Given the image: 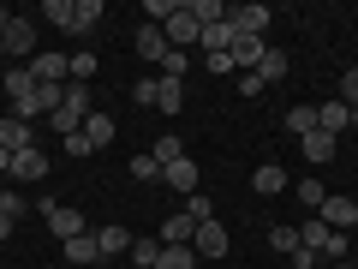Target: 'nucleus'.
<instances>
[{
    "instance_id": "f257e3e1",
    "label": "nucleus",
    "mask_w": 358,
    "mask_h": 269,
    "mask_svg": "<svg viewBox=\"0 0 358 269\" xmlns=\"http://www.w3.org/2000/svg\"><path fill=\"white\" fill-rule=\"evenodd\" d=\"M48 156L36 150V144H24V150L13 156V174H6V186H18V192H24V186H42V179H48Z\"/></svg>"
},
{
    "instance_id": "f03ea898",
    "label": "nucleus",
    "mask_w": 358,
    "mask_h": 269,
    "mask_svg": "<svg viewBox=\"0 0 358 269\" xmlns=\"http://www.w3.org/2000/svg\"><path fill=\"white\" fill-rule=\"evenodd\" d=\"M162 36H167V48H179V54H192V48H197V18L185 13V0H173V13H167Z\"/></svg>"
},
{
    "instance_id": "7ed1b4c3",
    "label": "nucleus",
    "mask_w": 358,
    "mask_h": 269,
    "mask_svg": "<svg viewBox=\"0 0 358 269\" xmlns=\"http://www.w3.org/2000/svg\"><path fill=\"white\" fill-rule=\"evenodd\" d=\"M42 216H48V228H54V240H78V233H90L84 228V209H72V204H42Z\"/></svg>"
},
{
    "instance_id": "20e7f679",
    "label": "nucleus",
    "mask_w": 358,
    "mask_h": 269,
    "mask_svg": "<svg viewBox=\"0 0 358 269\" xmlns=\"http://www.w3.org/2000/svg\"><path fill=\"white\" fill-rule=\"evenodd\" d=\"M317 209H322L317 221H322V228H334V233H352L358 228V198H322Z\"/></svg>"
},
{
    "instance_id": "39448f33",
    "label": "nucleus",
    "mask_w": 358,
    "mask_h": 269,
    "mask_svg": "<svg viewBox=\"0 0 358 269\" xmlns=\"http://www.w3.org/2000/svg\"><path fill=\"white\" fill-rule=\"evenodd\" d=\"M30 78H36V84H66V78H72V60H66V54H54V48H36Z\"/></svg>"
},
{
    "instance_id": "423d86ee",
    "label": "nucleus",
    "mask_w": 358,
    "mask_h": 269,
    "mask_svg": "<svg viewBox=\"0 0 358 269\" xmlns=\"http://www.w3.org/2000/svg\"><path fill=\"white\" fill-rule=\"evenodd\" d=\"M162 179H167V186H173L179 198L203 192V174H197V162H192V156H179V162H167V167H162Z\"/></svg>"
},
{
    "instance_id": "0eeeda50",
    "label": "nucleus",
    "mask_w": 358,
    "mask_h": 269,
    "mask_svg": "<svg viewBox=\"0 0 358 269\" xmlns=\"http://www.w3.org/2000/svg\"><path fill=\"white\" fill-rule=\"evenodd\" d=\"M0 48H6V60H36V30H30V18H13L6 25V36H0Z\"/></svg>"
},
{
    "instance_id": "6e6552de",
    "label": "nucleus",
    "mask_w": 358,
    "mask_h": 269,
    "mask_svg": "<svg viewBox=\"0 0 358 269\" xmlns=\"http://www.w3.org/2000/svg\"><path fill=\"white\" fill-rule=\"evenodd\" d=\"M268 48H275V42H268V36H233V72H257V60H263V54Z\"/></svg>"
},
{
    "instance_id": "1a4fd4ad",
    "label": "nucleus",
    "mask_w": 358,
    "mask_h": 269,
    "mask_svg": "<svg viewBox=\"0 0 358 269\" xmlns=\"http://www.w3.org/2000/svg\"><path fill=\"white\" fill-rule=\"evenodd\" d=\"M227 18H233V30H239V36H268V18H275V13L251 0V6H233Z\"/></svg>"
},
{
    "instance_id": "9d476101",
    "label": "nucleus",
    "mask_w": 358,
    "mask_h": 269,
    "mask_svg": "<svg viewBox=\"0 0 358 269\" xmlns=\"http://www.w3.org/2000/svg\"><path fill=\"white\" fill-rule=\"evenodd\" d=\"M192 251H197V263H203V257H227V228H221V221H203V228L192 233Z\"/></svg>"
},
{
    "instance_id": "9b49d317",
    "label": "nucleus",
    "mask_w": 358,
    "mask_h": 269,
    "mask_svg": "<svg viewBox=\"0 0 358 269\" xmlns=\"http://www.w3.org/2000/svg\"><path fill=\"white\" fill-rule=\"evenodd\" d=\"M131 48H138V60L162 66V60H167V36H162V25H138V36H131Z\"/></svg>"
},
{
    "instance_id": "f8f14e48",
    "label": "nucleus",
    "mask_w": 358,
    "mask_h": 269,
    "mask_svg": "<svg viewBox=\"0 0 358 269\" xmlns=\"http://www.w3.org/2000/svg\"><path fill=\"white\" fill-rule=\"evenodd\" d=\"M60 257H66L72 269H90V263H102V245H96V233H78V240L60 245Z\"/></svg>"
},
{
    "instance_id": "ddd939ff",
    "label": "nucleus",
    "mask_w": 358,
    "mask_h": 269,
    "mask_svg": "<svg viewBox=\"0 0 358 269\" xmlns=\"http://www.w3.org/2000/svg\"><path fill=\"white\" fill-rule=\"evenodd\" d=\"M251 192H257V198H281V192H287V167H281V162H263V167L251 174Z\"/></svg>"
},
{
    "instance_id": "4468645a",
    "label": "nucleus",
    "mask_w": 358,
    "mask_h": 269,
    "mask_svg": "<svg viewBox=\"0 0 358 269\" xmlns=\"http://www.w3.org/2000/svg\"><path fill=\"white\" fill-rule=\"evenodd\" d=\"M233 36H239V30H233V18H221V25H203V30H197V48H203V54H227Z\"/></svg>"
},
{
    "instance_id": "2eb2a0df",
    "label": "nucleus",
    "mask_w": 358,
    "mask_h": 269,
    "mask_svg": "<svg viewBox=\"0 0 358 269\" xmlns=\"http://www.w3.org/2000/svg\"><path fill=\"white\" fill-rule=\"evenodd\" d=\"M346 126H352V108H346L341 96H334V102H322V108H317V132H329V138H341Z\"/></svg>"
},
{
    "instance_id": "dca6fc26",
    "label": "nucleus",
    "mask_w": 358,
    "mask_h": 269,
    "mask_svg": "<svg viewBox=\"0 0 358 269\" xmlns=\"http://www.w3.org/2000/svg\"><path fill=\"white\" fill-rule=\"evenodd\" d=\"M0 90H6L13 102H30V96H36V78H30V66H6V72H0Z\"/></svg>"
},
{
    "instance_id": "f3484780",
    "label": "nucleus",
    "mask_w": 358,
    "mask_h": 269,
    "mask_svg": "<svg viewBox=\"0 0 358 269\" xmlns=\"http://www.w3.org/2000/svg\"><path fill=\"white\" fill-rule=\"evenodd\" d=\"M24 144H36V126H24V120H13V114H0V150H24Z\"/></svg>"
},
{
    "instance_id": "a211bd4d",
    "label": "nucleus",
    "mask_w": 358,
    "mask_h": 269,
    "mask_svg": "<svg viewBox=\"0 0 358 269\" xmlns=\"http://www.w3.org/2000/svg\"><path fill=\"white\" fill-rule=\"evenodd\" d=\"M102 13H108L102 0H72V36H90V30L102 25Z\"/></svg>"
},
{
    "instance_id": "6ab92c4d",
    "label": "nucleus",
    "mask_w": 358,
    "mask_h": 269,
    "mask_svg": "<svg viewBox=\"0 0 358 269\" xmlns=\"http://www.w3.org/2000/svg\"><path fill=\"white\" fill-rule=\"evenodd\" d=\"M84 138H90V150H108V144L120 138L114 114H90V120H84Z\"/></svg>"
},
{
    "instance_id": "aec40b11",
    "label": "nucleus",
    "mask_w": 358,
    "mask_h": 269,
    "mask_svg": "<svg viewBox=\"0 0 358 269\" xmlns=\"http://www.w3.org/2000/svg\"><path fill=\"white\" fill-rule=\"evenodd\" d=\"M192 233H197V221L185 216V209H173V216L162 221V245H192Z\"/></svg>"
},
{
    "instance_id": "412c9836",
    "label": "nucleus",
    "mask_w": 358,
    "mask_h": 269,
    "mask_svg": "<svg viewBox=\"0 0 358 269\" xmlns=\"http://www.w3.org/2000/svg\"><path fill=\"white\" fill-rule=\"evenodd\" d=\"M287 72H293V60H287V48H268L263 60H257V78H263V84H281Z\"/></svg>"
},
{
    "instance_id": "4be33fe9",
    "label": "nucleus",
    "mask_w": 358,
    "mask_h": 269,
    "mask_svg": "<svg viewBox=\"0 0 358 269\" xmlns=\"http://www.w3.org/2000/svg\"><path fill=\"white\" fill-rule=\"evenodd\" d=\"M287 132H293V138H310V132H317V108L310 102H299V108H287V120H281Z\"/></svg>"
},
{
    "instance_id": "5701e85b",
    "label": "nucleus",
    "mask_w": 358,
    "mask_h": 269,
    "mask_svg": "<svg viewBox=\"0 0 358 269\" xmlns=\"http://www.w3.org/2000/svg\"><path fill=\"white\" fill-rule=\"evenodd\" d=\"M334 144H341V138H329V132H310V138H299V150H305V162H334Z\"/></svg>"
},
{
    "instance_id": "b1692460",
    "label": "nucleus",
    "mask_w": 358,
    "mask_h": 269,
    "mask_svg": "<svg viewBox=\"0 0 358 269\" xmlns=\"http://www.w3.org/2000/svg\"><path fill=\"white\" fill-rule=\"evenodd\" d=\"M96 245H102V257H126L131 251V233L126 228H96Z\"/></svg>"
},
{
    "instance_id": "393cba45",
    "label": "nucleus",
    "mask_w": 358,
    "mask_h": 269,
    "mask_svg": "<svg viewBox=\"0 0 358 269\" xmlns=\"http://www.w3.org/2000/svg\"><path fill=\"white\" fill-rule=\"evenodd\" d=\"M66 114H72L78 126H84V120L96 114V108H90V84H66Z\"/></svg>"
},
{
    "instance_id": "a878e982",
    "label": "nucleus",
    "mask_w": 358,
    "mask_h": 269,
    "mask_svg": "<svg viewBox=\"0 0 358 269\" xmlns=\"http://www.w3.org/2000/svg\"><path fill=\"white\" fill-rule=\"evenodd\" d=\"M155 269H197V251H192V245H162Z\"/></svg>"
},
{
    "instance_id": "bb28decb",
    "label": "nucleus",
    "mask_w": 358,
    "mask_h": 269,
    "mask_svg": "<svg viewBox=\"0 0 358 269\" xmlns=\"http://www.w3.org/2000/svg\"><path fill=\"white\" fill-rule=\"evenodd\" d=\"M185 13L197 18V30H203V25H221V18H227V6H221V0H185Z\"/></svg>"
},
{
    "instance_id": "cd10ccee",
    "label": "nucleus",
    "mask_w": 358,
    "mask_h": 269,
    "mask_svg": "<svg viewBox=\"0 0 358 269\" xmlns=\"http://www.w3.org/2000/svg\"><path fill=\"white\" fill-rule=\"evenodd\" d=\"M155 108H162V114H179V108H185V84L162 78V96H155Z\"/></svg>"
},
{
    "instance_id": "c85d7f7f",
    "label": "nucleus",
    "mask_w": 358,
    "mask_h": 269,
    "mask_svg": "<svg viewBox=\"0 0 358 269\" xmlns=\"http://www.w3.org/2000/svg\"><path fill=\"white\" fill-rule=\"evenodd\" d=\"M66 60H72V84H90V78H96V66H102V60H96V54H90V48L66 54Z\"/></svg>"
},
{
    "instance_id": "c756f323",
    "label": "nucleus",
    "mask_w": 358,
    "mask_h": 269,
    "mask_svg": "<svg viewBox=\"0 0 358 269\" xmlns=\"http://www.w3.org/2000/svg\"><path fill=\"white\" fill-rule=\"evenodd\" d=\"M150 156H155V162H162V167H167V162H179V156H185V144H179V138H173V132H162V138H155V144H150Z\"/></svg>"
},
{
    "instance_id": "7c9ffc66",
    "label": "nucleus",
    "mask_w": 358,
    "mask_h": 269,
    "mask_svg": "<svg viewBox=\"0 0 358 269\" xmlns=\"http://www.w3.org/2000/svg\"><path fill=\"white\" fill-rule=\"evenodd\" d=\"M162 257V240H131V269H155Z\"/></svg>"
},
{
    "instance_id": "2f4dec72",
    "label": "nucleus",
    "mask_w": 358,
    "mask_h": 269,
    "mask_svg": "<svg viewBox=\"0 0 358 269\" xmlns=\"http://www.w3.org/2000/svg\"><path fill=\"white\" fill-rule=\"evenodd\" d=\"M185 216H192L197 228H203V221H215V204H209V192H192V198H185Z\"/></svg>"
},
{
    "instance_id": "473e14b6",
    "label": "nucleus",
    "mask_w": 358,
    "mask_h": 269,
    "mask_svg": "<svg viewBox=\"0 0 358 269\" xmlns=\"http://www.w3.org/2000/svg\"><path fill=\"white\" fill-rule=\"evenodd\" d=\"M42 18L60 25V30H72V0H42Z\"/></svg>"
},
{
    "instance_id": "72a5a7b5",
    "label": "nucleus",
    "mask_w": 358,
    "mask_h": 269,
    "mask_svg": "<svg viewBox=\"0 0 358 269\" xmlns=\"http://www.w3.org/2000/svg\"><path fill=\"white\" fill-rule=\"evenodd\" d=\"M346 251H352V233H334V228L322 233V257H334V263H341Z\"/></svg>"
},
{
    "instance_id": "f704fd0d",
    "label": "nucleus",
    "mask_w": 358,
    "mask_h": 269,
    "mask_svg": "<svg viewBox=\"0 0 358 269\" xmlns=\"http://www.w3.org/2000/svg\"><path fill=\"white\" fill-rule=\"evenodd\" d=\"M131 179H138V186L162 179V162H155V156H131Z\"/></svg>"
},
{
    "instance_id": "c9c22d12",
    "label": "nucleus",
    "mask_w": 358,
    "mask_h": 269,
    "mask_svg": "<svg viewBox=\"0 0 358 269\" xmlns=\"http://www.w3.org/2000/svg\"><path fill=\"white\" fill-rule=\"evenodd\" d=\"M185 66H192V54L167 48V60H162V78H173V84H185Z\"/></svg>"
},
{
    "instance_id": "e433bc0d",
    "label": "nucleus",
    "mask_w": 358,
    "mask_h": 269,
    "mask_svg": "<svg viewBox=\"0 0 358 269\" xmlns=\"http://www.w3.org/2000/svg\"><path fill=\"white\" fill-rule=\"evenodd\" d=\"M131 96H138L143 108H155V96H162V72H155V78H138V84H131Z\"/></svg>"
},
{
    "instance_id": "4c0bfd02",
    "label": "nucleus",
    "mask_w": 358,
    "mask_h": 269,
    "mask_svg": "<svg viewBox=\"0 0 358 269\" xmlns=\"http://www.w3.org/2000/svg\"><path fill=\"white\" fill-rule=\"evenodd\" d=\"M293 192H299V204H310V209H317L322 198H329V192H322V179H299Z\"/></svg>"
},
{
    "instance_id": "58836bf2",
    "label": "nucleus",
    "mask_w": 358,
    "mask_h": 269,
    "mask_svg": "<svg viewBox=\"0 0 358 269\" xmlns=\"http://www.w3.org/2000/svg\"><path fill=\"white\" fill-rule=\"evenodd\" d=\"M268 245H275V251H287V257H293V251H299V228H275V233H268Z\"/></svg>"
},
{
    "instance_id": "ea45409f",
    "label": "nucleus",
    "mask_w": 358,
    "mask_h": 269,
    "mask_svg": "<svg viewBox=\"0 0 358 269\" xmlns=\"http://www.w3.org/2000/svg\"><path fill=\"white\" fill-rule=\"evenodd\" d=\"M66 144V156H78V162H90V156H96V150H90V138H84V132H72V138H60Z\"/></svg>"
},
{
    "instance_id": "a19ab883",
    "label": "nucleus",
    "mask_w": 358,
    "mask_h": 269,
    "mask_svg": "<svg viewBox=\"0 0 358 269\" xmlns=\"http://www.w3.org/2000/svg\"><path fill=\"white\" fill-rule=\"evenodd\" d=\"M341 102L358 108V66H352V72H341Z\"/></svg>"
},
{
    "instance_id": "79ce46f5",
    "label": "nucleus",
    "mask_w": 358,
    "mask_h": 269,
    "mask_svg": "<svg viewBox=\"0 0 358 269\" xmlns=\"http://www.w3.org/2000/svg\"><path fill=\"white\" fill-rule=\"evenodd\" d=\"M167 13H173V0H143V18L150 25H167Z\"/></svg>"
},
{
    "instance_id": "37998d69",
    "label": "nucleus",
    "mask_w": 358,
    "mask_h": 269,
    "mask_svg": "<svg viewBox=\"0 0 358 269\" xmlns=\"http://www.w3.org/2000/svg\"><path fill=\"white\" fill-rule=\"evenodd\" d=\"M263 90H268V84H263L257 72H239V96H245V102H251V96H263Z\"/></svg>"
},
{
    "instance_id": "c03bdc74",
    "label": "nucleus",
    "mask_w": 358,
    "mask_h": 269,
    "mask_svg": "<svg viewBox=\"0 0 358 269\" xmlns=\"http://www.w3.org/2000/svg\"><path fill=\"white\" fill-rule=\"evenodd\" d=\"M203 72H215V78H227V72H233V54H203Z\"/></svg>"
},
{
    "instance_id": "a18cd8bd",
    "label": "nucleus",
    "mask_w": 358,
    "mask_h": 269,
    "mask_svg": "<svg viewBox=\"0 0 358 269\" xmlns=\"http://www.w3.org/2000/svg\"><path fill=\"white\" fill-rule=\"evenodd\" d=\"M287 263H293V269H317V263H322V257H317V251H310V245H299V251H293V257H287Z\"/></svg>"
},
{
    "instance_id": "49530a36",
    "label": "nucleus",
    "mask_w": 358,
    "mask_h": 269,
    "mask_svg": "<svg viewBox=\"0 0 358 269\" xmlns=\"http://www.w3.org/2000/svg\"><path fill=\"white\" fill-rule=\"evenodd\" d=\"M13 228H18V221H13V216H0V240H13Z\"/></svg>"
},
{
    "instance_id": "de8ad7c7",
    "label": "nucleus",
    "mask_w": 358,
    "mask_h": 269,
    "mask_svg": "<svg viewBox=\"0 0 358 269\" xmlns=\"http://www.w3.org/2000/svg\"><path fill=\"white\" fill-rule=\"evenodd\" d=\"M6 25H13V6H0V36H6Z\"/></svg>"
},
{
    "instance_id": "09e8293b",
    "label": "nucleus",
    "mask_w": 358,
    "mask_h": 269,
    "mask_svg": "<svg viewBox=\"0 0 358 269\" xmlns=\"http://www.w3.org/2000/svg\"><path fill=\"white\" fill-rule=\"evenodd\" d=\"M334 269H358V257H341V263H334Z\"/></svg>"
},
{
    "instance_id": "8fccbe9b",
    "label": "nucleus",
    "mask_w": 358,
    "mask_h": 269,
    "mask_svg": "<svg viewBox=\"0 0 358 269\" xmlns=\"http://www.w3.org/2000/svg\"><path fill=\"white\" fill-rule=\"evenodd\" d=\"M0 198H6V179H0Z\"/></svg>"
}]
</instances>
